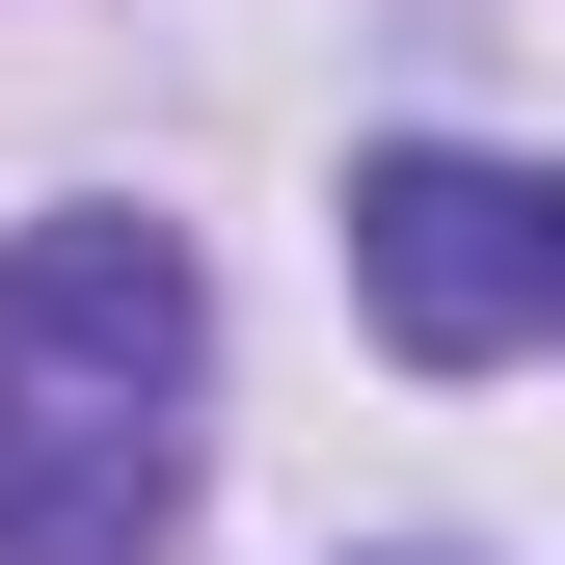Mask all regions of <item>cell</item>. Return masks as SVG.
<instances>
[{
    "mask_svg": "<svg viewBox=\"0 0 565 565\" xmlns=\"http://www.w3.org/2000/svg\"><path fill=\"white\" fill-rule=\"evenodd\" d=\"M189 377H216V269L162 216H28L0 243V565H135L162 539Z\"/></svg>",
    "mask_w": 565,
    "mask_h": 565,
    "instance_id": "obj_1",
    "label": "cell"
},
{
    "mask_svg": "<svg viewBox=\"0 0 565 565\" xmlns=\"http://www.w3.org/2000/svg\"><path fill=\"white\" fill-rule=\"evenodd\" d=\"M350 297H377V350L484 377V350L565 323V189H539V162H458V135H404V162H350Z\"/></svg>",
    "mask_w": 565,
    "mask_h": 565,
    "instance_id": "obj_2",
    "label": "cell"
}]
</instances>
